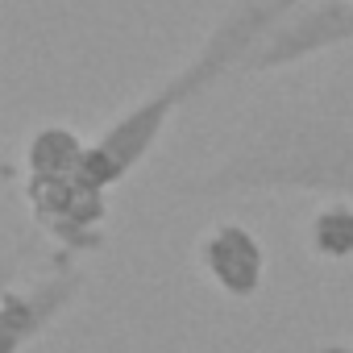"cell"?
Here are the masks:
<instances>
[{
  "label": "cell",
  "mask_w": 353,
  "mask_h": 353,
  "mask_svg": "<svg viewBox=\"0 0 353 353\" xmlns=\"http://www.w3.org/2000/svg\"><path fill=\"white\" fill-rule=\"evenodd\" d=\"M192 204L245 196L353 200V83L332 79L262 112L216 162L174 183Z\"/></svg>",
  "instance_id": "obj_1"
},
{
  "label": "cell",
  "mask_w": 353,
  "mask_h": 353,
  "mask_svg": "<svg viewBox=\"0 0 353 353\" xmlns=\"http://www.w3.org/2000/svg\"><path fill=\"white\" fill-rule=\"evenodd\" d=\"M34 262V241L17 245L0 262V353H30L83 295V258L50 250L42 266Z\"/></svg>",
  "instance_id": "obj_2"
},
{
  "label": "cell",
  "mask_w": 353,
  "mask_h": 353,
  "mask_svg": "<svg viewBox=\"0 0 353 353\" xmlns=\"http://www.w3.org/2000/svg\"><path fill=\"white\" fill-rule=\"evenodd\" d=\"M26 212L34 233L50 241V250L88 258L108 241V188L88 174V158L67 170H34L21 174Z\"/></svg>",
  "instance_id": "obj_3"
},
{
  "label": "cell",
  "mask_w": 353,
  "mask_h": 353,
  "mask_svg": "<svg viewBox=\"0 0 353 353\" xmlns=\"http://www.w3.org/2000/svg\"><path fill=\"white\" fill-rule=\"evenodd\" d=\"M299 5V0H229V9L212 21L196 54L166 79V88L179 96V104H196L221 79L241 75L254 50L270 38V30Z\"/></svg>",
  "instance_id": "obj_4"
},
{
  "label": "cell",
  "mask_w": 353,
  "mask_h": 353,
  "mask_svg": "<svg viewBox=\"0 0 353 353\" xmlns=\"http://www.w3.org/2000/svg\"><path fill=\"white\" fill-rule=\"evenodd\" d=\"M179 112H183V104L166 83L145 92L129 108H121L112 121H104L96 129V137H88V174L100 188L117 192L129 174L162 145L170 121Z\"/></svg>",
  "instance_id": "obj_5"
},
{
  "label": "cell",
  "mask_w": 353,
  "mask_h": 353,
  "mask_svg": "<svg viewBox=\"0 0 353 353\" xmlns=\"http://www.w3.org/2000/svg\"><path fill=\"white\" fill-rule=\"evenodd\" d=\"M341 46H353V0H299L270 30V38L254 50L241 75L291 71Z\"/></svg>",
  "instance_id": "obj_6"
},
{
  "label": "cell",
  "mask_w": 353,
  "mask_h": 353,
  "mask_svg": "<svg viewBox=\"0 0 353 353\" xmlns=\"http://www.w3.org/2000/svg\"><path fill=\"white\" fill-rule=\"evenodd\" d=\"M266 266L270 262H266L262 237L241 221H216L196 241V270L229 303L258 299L266 283Z\"/></svg>",
  "instance_id": "obj_7"
},
{
  "label": "cell",
  "mask_w": 353,
  "mask_h": 353,
  "mask_svg": "<svg viewBox=\"0 0 353 353\" xmlns=\"http://www.w3.org/2000/svg\"><path fill=\"white\" fill-rule=\"evenodd\" d=\"M307 254L320 266H349L353 262V200H324L303 229Z\"/></svg>",
  "instance_id": "obj_8"
},
{
  "label": "cell",
  "mask_w": 353,
  "mask_h": 353,
  "mask_svg": "<svg viewBox=\"0 0 353 353\" xmlns=\"http://www.w3.org/2000/svg\"><path fill=\"white\" fill-rule=\"evenodd\" d=\"M312 353H353V341H320Z\"/></svg>",
  "instance_id": "obj_9"
}]
</instances>
